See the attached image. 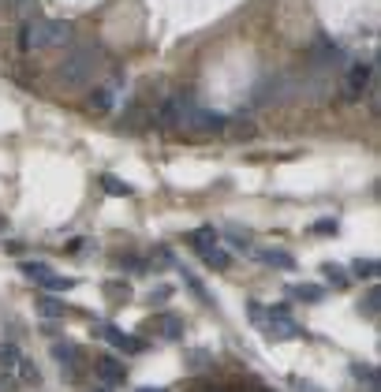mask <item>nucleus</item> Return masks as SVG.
Returning a JSON list of instances; mask_svg holds the SVG:
<instances>
[{"label": "nucleus", "instance_id": "obj_8", "mask_svg": "<svg viewBox=\"0 0 381 392\" xmlns=\"http://www.w3.org/2000/svg\"><path fill=\"white\" fill-rule=\"evenodd\" d=\"M157 325H161V336H165V340H180V336H183V321L176 318V314H165Z\"/></svg>", "mask_w": 381, "mask_h": 392}, {"label": "nucleus", "instance_id": "obj_20", "mask_svg": "<svg viewBox=\"0 0 381 392\" xmlns=\"http://www.w3.org/2000/svg\"><path fill=\"white\" fill-rule=\"evenodd\" d=\"M351 269H356V277H370V280L377 277V261H374V258H366V261L359 258V261H356V266H351Z\"/></svg>", "mask_w": 381, "mask_h": 392}, {"label": "nucleus", "instance_id": "obj_5", "mask_svg": "<svg viewBox=\"0 0 381 392\" xmlns=\"http://www.w3.org/2000/svg\"><path fill=\"white\" fill-rule=\"evenodd\" d=\"M98 374H101L109 385H124V377H127L124 362H116V359H101V362H98Z\"/></svg>", "mask_w": 381, "mask_h": 392}, {"label": "nucleus", "instance_id": "obj_27", "mask_svg": "<svg viewBox=\"0 0 381 392\" xmlns=\"http://www.w3.org/2000/svg\"><path fill=\"white\" fill-rule=\"evenodd\" d=\"M98 392H105V388H98Z\"/></svg>", "mask_w": 381, "mask_h": 392}, {"label": "nucleus", "instance_id": "obj_2", "mask_svg": "<svg viewBox=\"0 0 381 392\" xmlns=\"http://www.w3.org/2000/svg\"><path fill=\"white\" fill-rule=\"evenodd\" d=\"M94 68H98V52L94 49H78L71 52V60H64V83L68 86H86L94 78Z\"/></svg>", "mask_w": 381, "mask_h": 392}, {"label": "nucleus", "instance_id": "obj_10", "mask_svg": "<svg viewBox=\"0 0 381 392\" xmlns=\"http://www.w3.org/2000/svg\"><path fill=\"white\" fill-rule=\"evenodd\" d=\"M191 243H194V251H209V247H217V232L213 228H199V232H194L191 235Z\"/></svg>", "mask_w": 381, "mask_h": 392}, {"label": "nucleus", "instance_id": "obj_13", "mask_svg": "<svg viewBox=\"0 0 381 392\" xmlns=\"http://www.w3.org/2000/svg\"><path fill=\"white\" fill-rule=\"evenodd\" d=\"M19 348L16 344H0V366H4V370H16V366H19Z\"/></svg>", "mask_w": 381, "mask_h": 392}, {"label": "nucleus", "instance_id": "obj_26", "mask_svg": "<svg viewBox=\"0 0 381 392\" xmlns=\"http://www.w3.org/2000/svg\"><path fill=\"white\" fill-rule=\"evenodd\" d=\"M139 392H165V388H139Z\"/></svg>", "mask_w": 381, "mask_h": 392}, {"label": "nucleus", "instance_id": "obj_22", "mask_svg": "<svg viewBox=\"0 0 381 392\" xmlns=\"http://www.w3.org/2000/svg\"><path fill=\"white\" fill-rule=\"evenodd\" d=\"M105 292H109V295H120V303H124V299H131V287L120 284V280H109V284H105Z\"/></svg>", "mask_w": 381, "mask_h": 392}, {"label": "nucleus", "instance_id": "obj_6", "mask_svg": "<svg viewBox=\"0 0 381 392\" xmlns=\"http://www.w3.org/2000/svg\"><path fill=\"white\" fill-rule=\"evenodd\" d=\"M288 295L299 299V303H322V287L318 284H295V287H288Z\"/></svg>", "mask_w": 381, "mask_h": 392}, {"label": "nucleus", "instance_id": "obj_12", "mask_svg": "<svg viewBox=\"0 0 381 392\" xmlns=\"http://www.w3.org/2000/svg\"><path fill=\"white\" fill-rule=\"evenodd\" d=\"M49 273H52V269L45 266V261H23V277H30V280H37V284H42Z\"/></svg>", "mask_w": 381, "mask_h": 392}, {"label": "nucleus", "instance_id": "obj_18", "mask_svg": "<svg viewBox=\"0 0 381 392\" xmlns=\"http://www.w3.org/2000/svg\"><path fill=\"white\" fill-rule=\"evenodd\" d=\"M101 187L109 191V194H120V198H127V194H131V187H127V183H120L116 176H101Z\"/></svg>", "mask_w": 381, "mask_h": 392}, {"label": "nucleus", "instance_id": "obj_9", "mask_svg": "<svg viewBox=\"0 0 381 392\" xmlns=\"http://www.w3.org/2000/svg\"><path fill=\"white\" fill-rule=\"evenodd\" d=\"M202 261H206V266H213V269H228V266H232L228 251H221V247H209V251H202Z\"/></svg>", "mask_w": 381, "mask_h": 392}, {"label": "nucleus", "instance_id": "obj_24", "mask_svg": "<svg viewBox=\"0 0 381 392\" xmlns=\"http://www.w3.org/2000/svg\"><path fill=\"white\" fill-rule=\"evenodd\" d=\"M314 232H325V235H336V220H329V217H325V220H318V225H314Z\"/></svg>", "mask_w": 381, "mask_h": 392}, {"label": "nucleus", "instance_id": "obj_11", "mask_svg": "<svg viewBox=\"0 0 381 392\" xmlns=\"http://www.w3.org/2000/svg\"><path fill=\"white\" fill-rule=\"evenodd\" d=\"M322 273H325V280H329L333 287H348V273L336 266V261H325L322 266Z\"/></svg>", "mask_w": 381, "mask_h": 392}, {"label": "nucleus", "instance_id": "obj_25", "mask_svg": "<svg viewBox=\"0 0 381 392\" xmlns=\"http://www.w3.org/2000/svg\"><path fill=\"white\" fill-rule=\"evenodd\" d=\"M168 295H172V287H157V295H150V299H153V303H165Z\"/></svg>", "mask_w": 381, "mask_h": 392}, {"label": "nucleus", "instance_id": "obj_21", "mask_svg": "<svg viewBox=\"0 0 381 392\" xmlns=\"http://www.w3.org/2000/svg\"><path fill=\"white\" fill-rule=\"evenodd\" d=\"M112 94H116V86H101L94 94V105L98 109H112Z\"/></svg>", "mask_w": 381, "mask_h": 392}, {"label": "nucleus", "instance_id": "obj_16", "mask_svg": "<svg viewBox=\"0 0 381 392\" xmlns=\"http://www.w3.org/2000/svg\"><path fill=\"white\" fill-rule=\"evenodd\" d=\"M52 355H57L60 366H68V374H71V366H75V348L71 344H57V348H52Z\"/></svg>", "mask_w": 381, "mask_h": 392}, {"label": "nucleus", "instance_id": "obj_23", "mask_svg": "<svg viewBox=\"0 0 381 392\" xmlns=\"http://www.w3.org/2000/svg\"><path fill=\"white\" fill-rule=\"evenodd\" d=\"M120 266H127L131 273H146V261H142V258H131V254L120 258Z\"/></svg>", "mask_w": 381, "mask_h": 392}, {"label": "nucleus", "instance_id": "obj_14", "mask_svg": "<svg viewBox=\"0 0 381 392\" xmlns=\"http://www.w3.org/2000/svg\"><path fill=\"white\" fill-rule=\"evenodd\" d=\"M37 310H42L45 318H64V310H68V307H64V303H57L52 295H42V303H37Z\"/></svg>", "mask_w": 381, "mask_h": 392}, {"label": "nucleus", "instance_id": "obj_3", "mask_svg": "<svg viewBox=\"0 0 381 392\" xmlns=\"http://www.w3.org/2000/svg\"><path fill=\"white\" fill-rule=\"evenodd\" d=\"M262 329H266L269 340H299V336H307L292 318H288V307H269V325H262Z\"/></svg>", "mask_w": 381, "mask_h": 392}, {"label": "nucleus", "instance_id": "obj_19", "mask_svg": "<svg viewBox=\"0 0 381 392\" xmlns=\"http://www.w3.org/2000/svg\"><path fill=\"white\" fill-rule=\"evenodd\" d=\"M359 314H366V318H377V287L366 292V299L359 303Z\"/></svg>", "mask_w": 381, "mask_h": 392}, {"label": "nucleus", "instance_id": "obj_17", "mask_svg": "<svg viewBox=\"0 0 381 392\" xmlns=\"http://www.w3.org/2000/svg\"><path fill=\"white\" fill-rule=\"evenodd\" d=\"M351 374H356L359 377V381H366V385H370V392H377V374H374V366H351Z\"/></svg>", "mask_w": 381, "mask_h": 392}, {"label": "nucleus", "instance_id": "obj_15", "mask_svg": "<svg viewBox=\"0 0 381 392\" xmlns=\"http://www.w3.org/2000/svg\"><path fill=\"white\" fill-rule=\"evenodd\" d=\"M42 284L49 287V292H71V287H75V280H71V277H57V273H49V277H45Z\"/></svg>", "mask_w": 381, "mask_h": 392}, {"label": "nucleus", "instance_id": "obj_7", "mask_svg": "<svg viewBox=\"0 0 381 392\" xmlns=\"http://www.w3.org/2000/svg\"><path fill=\"white\" fill-rule=\"evenodd\" d=\"M366 78H370V68H366V64H356V68H351V78H348V94H351V97L363 94Z\"/></svg>", "mask_w": 381, "mask_h": 392}, {"label": "nucleus", "instance_id": "obj_4", "mask_svg": "<svg viewBox=\"0 0 381 392\" xmlns=\"http://www.w3.org/2000/svg\"><path fill=\"white\" fill-rule=\"evenodd\" d=\"M258 261H266V266H277V269H295V258L288 251H277V247H269V251H254Z\"/></svg>", "mask_w": 381, "mask_h": 392}, {"label": "nucleus", "instance_id": "obj_1", "mask_svg": "<svg viewBox=\"0 0 381 392\" xmlns=\"http://www.w3.org/2000/svg\"><path fill=\"white\" fill-rule=\"evenodd\" d=\"M71 42V26L57 23V19H42V23H26L23 30V49H52Z\"/></svg>", "mask_w": 381, "mask_h": 392}]
</instances>
